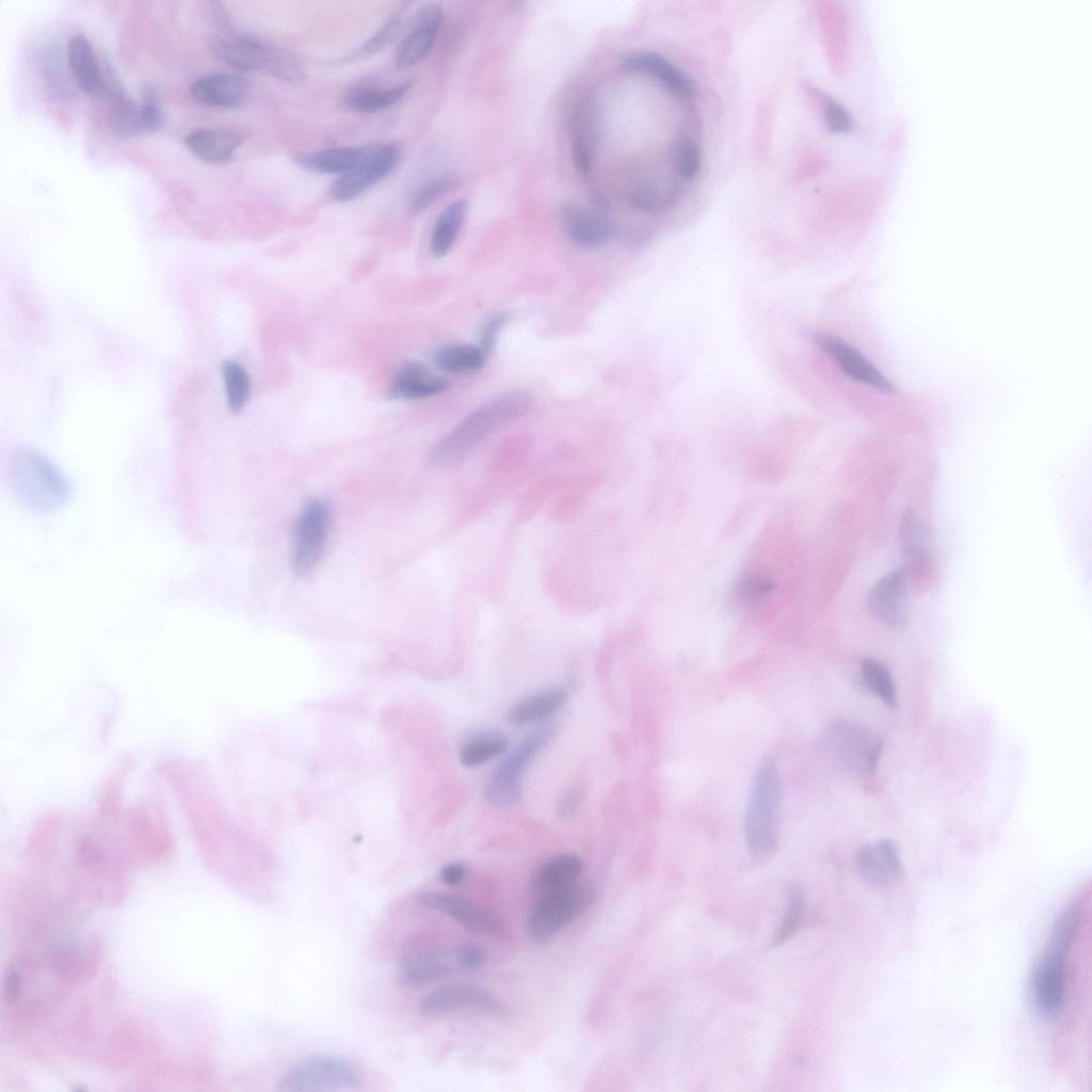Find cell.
Instances as JSON below:
<instances>
[{
	"label": "cell",
	"instance_id": "cell-41",
	"mask_svg": "<svg viewBox=\"0 0 1092 1092\" xmlns=\"http://www.w3.org/2000/svg\"><path fill=\"white\" fill-rule=\"evenodd\" d=\"M825 123L829 129L835 133L848 132L851 129V118L847 110L835 99L821 93L818 94Z\"/></svg>",
	"mask_w": 1092,
	"mask_h": 1092
},
{
	"label": "cell",
	"instance_id": "cell-45",
	"mask_svg": "<svg viewBox=\"0 0 1092 1092\" xmlns=\"http://www.w3.org/2000/svg\"><path fill=\"white\" fill-rule=\"evenodd\" d=\"M466 868L460 863H450L440 871L441 881L447 885H457L464 881Z\"/></svg>",
	"mask_w": 1092,
	"mask_h": 1092
},
{
	"label": "cell",
	"instance_id": "cell-22",
	"mask_svg": "<svg viewBox=\"0 0 1092 1092\" xmlns=\"http://www.w3.org/2000/svg\"><path fill=\"white\" fill-rule=\"evenodd\" d=\"M622 62L627 68L658 80L676 97L688 99L696 95L693 79L656 52L631 51L623 57Z\"/></svg>",
	"mask_w": 1092,
	"mask_h": 1092
},
{
	"label": "cell",
	"instance_id": "cell-10",
	"mask_svg": "<svg viewBox=\"0 0 1092 1092\" xmlns=\"http://www.w3.org/2000/svg\"><path fill=\"white\" fill-rule=\"evenodd\" d=\"M401 150L394 143L366 148L360 161L342 174L333 184L332 194L339 202H350L367 192L398 165Z\"/></svg>",
	"mask_w": 1092,
	"mask_h": 1092
},
{
	"label": "cell",
	"instance_id": "cell-20",
	"mask_svg": "<svg viewBox=\"0 0 1092 1092\" xmlns=\"http://www.w3.org/2000/svg\"><path fill=\"white\" fill-rule=\"evenodd\" d=\"M190 92L192 97L203 105L235 109L246 101L250 83L238 74L213 73L195 79Z\"/></svg>",
	"mask_w": 1092,
	"mask_h": 1092
},
{
	"label": "cell",
	"instance_id": "cell-11",
	"mask_svg": "<svg viewBox=\"0 0 1092 1092\" xmlns=\"http://www.w3.org/2000/svg\"><path fill=\"white\" fill-rule=\"evenodd\" d=\"M163 116L159 97L151 86L141 92V101L128 96L111 102L108 127L118 139L149 134L159 130Z\"/></svg>",
	"mask_w": 1092,
	"mask_h": 1092
},
{
	"label": "cell",
	"instance_id": "cell-4",
	"mask_svg": "<svg viewBox=\"0 0 1092 1092\" xmlns=\"http://www.w3.org/2000/svg\"><path fill=\"white\" fill-rule=\"evenodd\" d=\"M208 45L213 55L243 71H264L273 77L295 81L303 77L295 58L283 49L248 35L225 38L211 35Z\"/></svg>",
	"mask_w": 1092,
	"mask_h": 1092
},
{
	"label": "cell",
	"instance_id": "cell-33",
	"mask_svg": "<svg viewBox=\"0 0 1092 1092\" xmlns=\"http://www.w3.org/2000/svg\"><path fill=\"white\" fill-rule=\"evenodd\" d=\"M221 373L228 408L242 412L251 396V379L246 369L236 360L226 359L221 364Z\"/></svg>",
	"mask_w": 1092,
	"mask_h": 1092
},
{
	"label": "cell",
	"instance_id": "cell-29",
	"mask_svg": "<svg viewBox=\"0 0 1092 1092\" xmlns=\"http://www.w3.org/2000/svg\"><path fill=\"white\" fill-rule=\"evenodd\" d=\"M679 196L677 187H667L653 179L638 180L628 192V203L636 210L659 213L669 209Z\"/></svg>",
	"mask_w": 1092,
	"mask_h": 1092
},
{
	"label": "cell",
	"instance_id": "cell-26",
	"mask_svg": "<svg viewBox=\"0 0 1092 1092\" xmlns=\"http://www.w3.org/2000/svg\"><path fill=\"white\" fill-rule=\"evenodd\" d=\"M567 696L568 691L562 687L531 694L510 708L508 721L514 726H524L545 720L563 706Z\"/></svg>",
	"mask_w": 1092,
	"mask_h": 1092
},
{
	"label": "cell",
	"instance_id": "cell-27",
	"mask_svg": "<svg viewBox=\"0 0 1092 1092\" xmlns=\"http://www.w3.org/2000/svg\"><path fill=\"white\" fill-rule=\"evenodd\" d=\"M367 147H334L320 151L299 155L296 163L304 170L317 174H344L363 158Z\"/></svg>",
	"mask_w": 1092,
	"mask_h": 1092
},
{
	"label": "cell",
	"instance_id": "cell-12",
	"mask_svg": "<svg viewBox=\"0 0 1092 1092\" xmlns=\"http://www.w3.org/2000/svg\"><path fill=\"white\" fill-rule=\"evenodd\" d=\"M450 967L440 944L431 935L407 937L399 951L398 971L408 985H421L448 974Z\"/></svg>",
	"mask_w": 1092,
	"mask_h": 1092
},
{
	"label": "cell",
	"instance_id": "cell-6",
	"mask_svg": "<svg viewBox=\"0 0 1092 1092\" xmlns=\"http://www.w3.org/2000/svg\"><path fill=\"white\" fill-rule=\"evenodd\" d=\"M358 1066L343 1057L316 1054L304 1057L280 1078L282 1092L337 1091L360 1085Z\"/></svg>",
	"mask_w": 1092,
	"mask_h": 1092
},
{
	"label": "cell",
	"instance_id": "cell-3",
	"mask_svg": "<svg viewBox=\"0 0 1092 1092\" xmlns=\"http://www.w3.org/2000/svg\"><path fill=\"white\" fill-rule=\"evenodd\" d=\"M819 750L832 762L855 775H869L878 767L883 739L871 728L837 719L822 730Z\"/></svg>",
	"mask_w": 1092,
	"mask_h": 1092
},
{
	"label": "cell",
	"instance_id": "cell-1",
	"mask_svg": "<svg viewBox=\"0 0 1092 1092\" xmlns=\"http://www.w3.org/2000/svg\"><path fill=\"white\" fill-rule=\"evenodd\" d=\"M532 397L525 390L501 394L470 413L431 451L429 462L436 467L453 465L507 423L523 416Z\"/></svg>",
	"mask_w": 1092,
	"mask_h": 1092
},
{
	"label": "cell",
	"instance_id": "cell-30",
	"mask_svg": "<svg viewBox=\"0 0 1092 1092\" xmlns=\"http://www.w3.org/2000/svg\"><path fill=\"white\" fill-rule=\"evenodd\" d=\"M435 366L450 374L469 373L480 370L487 360L479 346L451 343L439 348L433 357Z\"/></svg>",
	"mask_w": 1092,
	"mask_h": 1092
},
{
	"label": "cell",
	"instance_id": "cell-16",
	"mask_svg": "<svg viewBox=\"0 0 1092 1092\" xmlns=\"http://www.w3.org/2000/svg\"><path fill=\"white\" fill-rule=\"evenodd\" d=\"M419 1008L427 1015L443 1014L462 1008L495 1011L499 1008V1000L483 986L453 982L439 985L424 994L419 1001Z\"/></svg>",
	"mask_w": 1092,
	"mask_h": 1092
},
{
	"label": "cell",
	"instance_id": "cell-24",
	"mask_svg": "<svg viewBox=\"0 0 1092 1092\" xmlns=\"http://www.w3.org/2000/svg\"><path fill=\"white\" fill-rule=\"evenodd\" d=\"M242 142L240 134L216 128L195 129L184 136L187 148L199 160L210 164L229 161Z\"/></svg>",
	"mask_w": 1092,
	"mask_h": 1092
},
{
	"label": "cell",
	"instance_id": "cell-46",
	"mask_svg": "<svg viewBox=\"0 0 1092 1092\" xmlns=\"http://www.w3.org/2000/svg\"><path fill=\"white\" fill-rule=\"evenodd\" d=\"M577 807V797L574 792L565 793L558 805V814L560 817L565 818L574 814Z\"/></svg>",
	"mask_w": 1092,
	"mask_h": 1092
},
{
	"label": "cell",
	"instance_id": "cell-37",
	"mask_svg": "<svg viewBox=\"0 0 1092 1092\" xmlns=\"http://www.w3.org/2000/svg\"><path fill=\"white\" fill-rule=\"evenodd\" d=\"M702 155L698 145L688 135H682L674 151V166L686 181H692L700 173Z\"/></svg>",
	"mask_w": 1092,
	"mask_h": 1092
},
{
	"label": "cell",
	"instance_id": "cell-19",
	"mask_svg": "<svg viewBox=\"0 0 1092 1092\" xmlns=\"http://www.w3.org/2000/svg\"><path fill=\"white\" fill-rule=\"evenodd\" d=\"M561 222L568 240L584 250L605 246L615 234L612 223L605 215L575 204L563 206Z\"/></svg>",
	"mask_w": 1092,
	"mask_h": 1092
},
{
	"label": "cell",
	"instance_id": "cell-25",
	"mask_svg": "<svg viewBox=\"0 0 1092 1092\" xmlns=\"http://www.w3.org/2000/svg\"><path fill=\"white\" fill-rule=\"evenodd\" d=\"M582 861L572 853L556 855L535 872L533 887L537 898L561 890L575 882L582 871Z\"/></svg>",
	"mask_w": 1092,
	"mask_h": 1092
},
{
	"label": "cell",
	"instance_id": "cell-15",
	"mask_svg": "<svg viewBox=\"0 0 1092 1092\" xmlns=\"http://www.w3.org/2000/svg\"><path fill=\"white\" fill-rule=\"evenodd\" d=\"M817 347L833 358L842 372L853 381L885 394H894L895 386L858 350L838 336L819 333L814 336Z\"/></svg>",
	"mask_w": 1092,
	"mask_h": 1092
},
{
	"label": "cell",
	"instance_id": "cell-17",
	"mask_svg": "<svg viewBox=\"0 0 1092 1092\" xmlns=\"http://www.w3.org/2000/svg\"><path fill=\"white\" fill-rule=\"evenodd\" d=\"M443 20L444 12L440 5L432 3L420 9L396 49L395 67L405 69L423 60L435 43Z\"/></svg>",
	"mask_w": 1092,
	"mask_h": 1092
},
{
	"label": "cell",
	"instance_id": "cell-31",
	"mask_svg": "<svg viewBox=\"0 0 1092 1092\" xmlns=\"http://www.w3.org/2000/svg\"><path fill=\"white\" fill-rule=\"evenodd\" d=\"M410 83L407 82L396 84L389 89L359 85L347 94L346 103L356 112L374 113L397 103L406 95Z\"/></svg>",
	"mask_w": 1092,
	"mask_h": 1092
},
{
	"label": "cell",
	"instance_id": "cell-13",
	"mask_svg": "<svg viewBox=\"0 0 1092 1092\" xmlns=\"http://www.w3.org/2000/svg\"><path fill=\"white\" fill-rule=\"evenodd\" d=\"M867 603L871 613L885 627L904 629L911 616L906 569L899 567L880 578L869 590Z\"/></svg>",
	"mask_w": 1092,
	"mask_h": 1092
},
{
	"label": "cell",
	"instance_id": "cell-18",
	"mask_svg": "<svg viewBox=\"0 0 1092 1092\" xmlns=\"http://www.w3.org/2000/svg\"><path fill=\"white\" fill-rule=\"evenodd\" d=\"M856 867L865 882L876 887H888L900 880L903 866L895 841L883 838L860 848Z\"/></svg>",
	"mask_w": 1092,
	"mask_h": 1092
},
{
	"label": "cell",
	"instance_id": "cell-9",
	"mask_svg": "<svg viewBox=\"0 0 1092 1092\" xmlns=\"http://www.w3.org/2000/svg\"><path fill=\"white\" fill-rule=\"evenodd\" d=\"M330 504L321 499L309 500L302 510L294 528L292 568L304 577L318 564L326 543L331 525Z\"/></svg>",
	"mask_w": 1092,
	"mask_h": 1092
},
{
	"label": "cell",
	"instance_id": "cell-8",
	"mask_svg": "<svg viewBox=\"0 0 1092 1092\" xmlns=\"http://www.w3.org/2000/svg\"><path fill=\"white\" fill-rule=\"evenodd\" d=\"M594 899V888L588 883L574 884L537 898L528 918V932L536 943L549 940L560 929L588 910Z\"/></svg>",
	"mask_w": 1092,
	"mask_h": 1092
},
{
	"label": "cell",
	"instance_id": "cell-2",
	"mask_svg": "<svg viewBox=\"0 0 1092 1092\" xmlns=\"http://www.w3.org/2000/svg\"><path fill=\"white\" fill-rule=\"evenodd\" d=\"M781 799L776 762L766 755L754 774L744 819L745 842L756 860L771 856L777 848Z\"/></svg>",
	"mask_w": 1092,
	"mask_h": 1092
},
{
	"label": "cell",
	"instance_id": "cell-32",
	"mask_svg": "<svg viewBox=\"0 0 1092 1092\" xmlns=\"http://www.w3.org/2000/svg\"><path fill=\"white\" fill-rule=\"evenodd\" d=\"M467 204L464 199L450 203L437 216L431 235V253L443 258L450 251L464 222Z\"/></svg>",
	"mask_w": 1092,
	"mask_h": 1092
},
{
	"label": "cell",
	"instance_id": "cell-39",
	"mask_svg": "<svg viewBox=\"0 0 1092 1092\" xmlns=\"http://www.w3.org/2000/svg\"><path fill=\"white\" fill-rule=\"evenodd\" d=\"M776 589L775 581L766 575L753 574L741 579L734 589V595L741 601H755L770 595Z\"/></svg>",
	"mask_w": 1092,
	"mask_h": 1092
},
{
	"label": "cell",
	"instance_id": "cell-38",
	"mask_svg": "<svg viewBox=\"0 0 1092 1092\" xmlns=\"http://www.w3.org/2000/svg\"><path fill=\"white\" fill-rule=\"evenodd\" d=\"M587 128L584 123L579 124L572 140L573 163L580 176H587L593 163V143L591 132Z\"/></svg>",
	"mask_w": 1092,
	"mask_h": 1092
},
{
	"label": "cell",
	"instance_id": "cell-34",
	"mask_svg": "<svg viewBox=\"0 0 1092 1092\" xmlns=\"http://www.w3.org/2000/svg\"><path fill=\"white\" fill-rule=\"evenodd\" d=\"M861 676L866 688L887 707H897L896 687L888 669L882 662L871 658L863 660Z\"/></svg>",
	"mask_w": 1092,
	"mask_h": 1092
},
{
	"label": "cell",
	"instance_id": "cell-7",
	"mask_svg": "<svg viewBox=\"0 0 1092 1092\" xmlns=\"http://www.w3.org/2000/svg\"><path fill=\"white\" fill-rule=\"evenodd\" d=\"M551 725H544L519 742L493 771L485 787L487 802L498 808L515 805L520 799L521 776L529 762L549 742Z\"/></svg>",
	"mask_w": 1092,
	"mask_h": 1092
},
{
	"label": "cell",
	"instance_id": "cell-5",
	"mask_svg": "<svg viewBox=\"0 0 1092 1092\" xmlns=\"http://www.w3.org/2000/svg\"><path fill=\"white\" fill-rule=\"evenodd\" d=\"M1074 940L1051 932L1048 944L1037 961L1030 979L1031 1000L1038 1015L1055 1021L1065 1005V957Z\"/></svg>",
	"mask_w": 1092,
	"mask_h": 1092
},
{
	"label": "cell",
	"instance_id": "cell-40",
	"mask_svg": "<svg viewBox=\"0 0 1092 1092\" xmlns=\"http://www.w3.org/2000/svg\"><path fill=\"white\" fill-rule=\"evenodd\" d=\"M563 483L564 480L558 478H547L536 483L528 491L519 503L518 513L520 516L527 518L539 510L552 492L558 488H563Z\"/></svg>",
	"mask_w": 1092,
	"mask_h": 1092
},
{
	"label": "cell",
	"instance_id": "cell-23",
	"mask_svg": "<svg viewBox=\"0 0 1092 1092\" xmlns=\"http://www.w3.org/2000/svg\"><path fill=\"white\" fill-rule=\"evenodd\" d=\"M67 60L79 87L95 99H108L102 59H98L89 39L81 34L70 37Z\"/></svg>",
	"mask_w": 1092,
	"mask_h": 1092
},
{
	"label": "cell",
	"instance_id": "cell-44",
	"mask_svg": "<svg viewBox=\"0 0 1092 1092\" xmlns=\"http://www.w3.org/2000/svg\"><path fill=\"white\" fill-rule=\"evenodd\" d=\"M486 959L485 949L477 944L466 943L455 949V960L465 968L478 969L484 965Z\"/></svg>",
	"mask_w": 1092,
	"mask_h": 1092
},
{
	"label": "cell",
	"instance_id": "cell-43",
	"mask_svg": "<svg viewBox=\"0 0 1092 1092\" xmlns=\"http://www.w3.org/2000/svg\"><path fill=\"white\" fill-rule=\"evenodd\" d=\"M508 321L509 315L504 311L496 312L486 320L478 344L486 357L493 352L496 340Z\"/></svg>",
	"mask_w": 1092,
	"mask_h": 1092
},
{
	"label": "cell",
	"instance_id": "cell-42",
	"mask_svg": "<svg viewBox=\"0 0 1092 1092\" xmlns=\"http://www.w3.org/2000/svg\"><path fill=\"white\" fill-rule=\"evenodd\" d=\"M399 27V17L390 19L382 27L381 30H379L378 33H375L368 42L362 45L352 54V57L362 58L378 52L394 39L395 35L398 33Z\"/></svg>",
	"mask_w": 1092,
	"mask_h": 1092
},
{
	"label": "cell",
	"instance_id": "cell-36",
	"mask_svg": "<svg viewBox=\"0 0 1092 1092\" xmlns=\"http://www.w3.org/2000/svg\"><path fill=\"white\" fill-rule=\"evenodd\" d=\"M455 184L456 179L451 176H439L425 182L411 196L407 205L410 214L418 215L424 212L439 197L453 189Z\"/></svg>",
	"mask_w": 1092,
	"mask_h": 1092
},
{
	"label": "cell",
	"instance_id": "cell-35",
	"mask_svg": "<svg viewBox=\"0 0 1092 1092\" xmlns=\"http://www.w3.org/2000/svg\"><path fill=\"white\" fill-rule=\"evenodd\" d=\"M786 910L782 922L773 937V946L783 944L797 931L804 911V893L798 885H790L786 894Z\"/></svg>",
	"mask_w": 1092,
	"mask_h": 1092
},
{
	"label": "cell",
	"instance_id": "cell-28",
	"mask_svg": "<svg viewBox=\"0 0 1092 1092\" xmlns=\"http://www.w3.org/2000/svg\"><path fill=\"white\" fill-rule=\"evenodd\" d=\"M509 739L498 730H483L468 737L461 745L459 758L466 768H476L509 748Z\"/></svg>",
	"mask_w": 1092,
	"mask_h": 1092
},
{
	"label": "cell",
	"instance_id": "cell-14",
	"mask_svg": "<svg viewBox=\"0 0 1092 1092\" xmlns=\"http://www.w3.org/2000/svg\"><path fill=\"white\" fill-rule=\"evenodd\" d=\"M415 900L421 906L452 917L467 930L484 934H498L503 930L502 920L495 913L463 896L424 892L416 895Z\"/></svg>",
	"mask_w": 1092,
	"mask_h": 1092
},
{
	"label": "cell",
	"instance_id": "cell-21",
	"mask_svg": "<svg viewBox=\"0 0 1092 1092\" xmlns=\"http://www.w3.org/2000/svg\"><path fill=\"white\" fill-rule=\"evenodd\" d=\"M449 384L420 360L407 359L396 369L387 397L391 400H420L441 394Z\"/></svg>",
	"mask_w": 1092,
	"mask_h": 1092
}]
</instances>
